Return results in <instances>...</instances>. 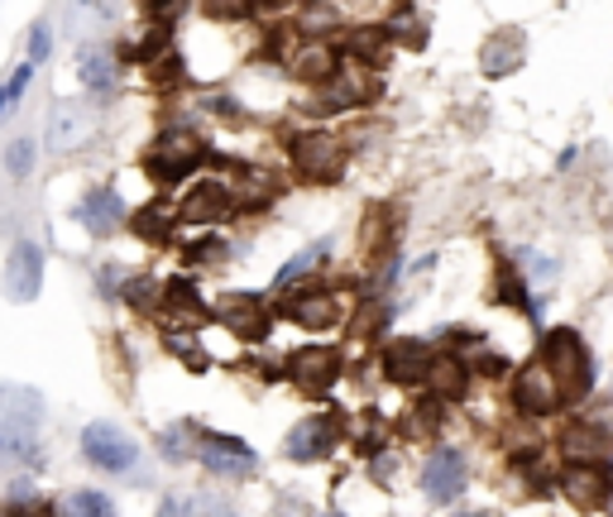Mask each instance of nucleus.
<instances>
[{
  "instance_id": "12",
  "label": "nucleus",
  "mask_w": 613,
  "mask_h": 517,
  "mask_svg": "<svg viewBox=\"0 0 613 517\" xmlns=\"http://www.w3.org/2000/svg\"><path fill=\"white\" fill-rule=\"evenodd\" d=\"M77 216H82V225H87L91 235H111L120 225V216H125V207H120V197L111 187H96V192H87V197L77 201Z\"/></svg>"
},
{
  "instance_id": "29",
  "label": "nucleus",
  "mask_w": 613,
  "mask_h": 517,
  "mask_svg": "<svg viewBox=\"0 0 613 517\" xmlns=\"http://www.w3.org/2000/svg\"><path fill=\"white\" fill-rule=\"evenodd\" d=\"M5 163H10V173L24 177V173H29V163H34V144L29 139H15V144H10V159Z\"/></svg>"
},
{
  "instance_id": "21",
  "label": "nucleus",
  "mask_w": 613,
  "mask_h": 517,
  "mask_svg": "<svg viewBox=\"0 0 613 517\" xmlns=\"http://www.w3.org/2000/svg\"><path fill=\"white\" fill-rule=\"evenodd\" d=\"M297 77H311V82L335 77V53H331V48H321V44L303 48V58H297Z\"/></svg>"
},
{
  "instance_id": "15",
  "label": "nucleus",
  "mask_w": 613,
  "mask_h": 517,
  "mask_svg": "<svg viewBox=\"0 0 613 517\" xmlns=\"http://www.w3.org/2000/svg\"><path fill=\"white\" fill-rule=\"evenodd\" d=\"M283 311L297 321V327H307V331H321V327H331L335 321V297L331 293H297V297H287Z\"/></svg>"
},
{
  "instance_id": "19",
  "label": "nucleus",
  "mask_w": 613,
  "mask_h": 517,
  "mask_svg": "<svg viewBox=\"0 0 613 517\" xmlns=\"http://www.w3.org/2000/svg\"><path fill=\"white\" fill-rule=\"evenodd\" d=\"M77 72L91 91H111L115 87V58L106 48H82L77 53Z\"/></svg>"
},
{
  "instance_id": "10",
  "label": "nucleus",
  "mask_w": 613,
  "mask_h": 517,
  "mask_svg": "<svg viewBox=\"0 0 613 517\" xmlns=\"http://www.w3.org/2000/svg\"><path fill=\"white\" fill-rule=\"evenodd\" d=\"M513 398H518V407L527 417H547V413H556V407H561V393H556V383H551V374L542 365H532L527 374H518V383H513Z\"/></svg>"
},
{
  "instance_id": "30",
  "label": "nucleus",
  "mask_w": 613,
  "mask_h": 517,
  "mask_svg": "<svg viewBox=\"0 0 613 517\" xmlns=\"http://www.w3.org/2000/svg\"><path fill=\"white\" fill-rule=\"evenodd\" d=\"M24 87H29V67H20L15 77H10V87H0V111H5V106L15 101V96H20Z\"/></svg>"
},
{
  "instance_id": "27",
  "label": "nucleus",
  "mask_w": 613,
  "mask_h": 517,
  "mask_svg": "<svg viewBox=\"0 0 613 517\" xmlns=\"http://www.w3.org/2000/svg\"><path fill=\"white\" fill-rule=\"evenodd\" d=\"M321 255H327V245H311V249H307V255H297V259H293V263H287V269L279 273V283H293V279H297V273H307V269H317V259H321Z\"/></svg>"
},
{
  "instance_id": "4",
  "label": "nucleus",
  "mask_w": 613,
  "mask_h": 517,
  "mask_svg": "<svg viewBox=\"0 0 613 517\" xmlns=\"http://www.w3.org/2000/svg\"><path fill=\"white\" fill-rule=\"evenodd\" d=\"M216 317H221L225 331L240 335V341H249V345L263 341V335H269V327H273L269 303H263V297H255V293H231V297H221Z\"/></svg>"
},
{
  "instance_id": "8",
  "label": "nucleus",
  "mask_w": 613,
  "mask_h": 517,
  "mask_svg": "<svg viewBox=\"0 0 613 517\" xmlns=\"http://www.w3.org/2000/svg\"><path fill=\"white\" fill-rule=\"evenodd\" d=\"M197 460L207 465L211 475H249L255 470V451L235 436H216V431H201L197 436Z\"/></svg>"
},
{
  "instance_id": "31",
  "label": "nucleus",
  "mask_w": 613,
  "mask_h": 517,
  "mask_svg": "<svg viewBox=\"0 0 613 517\" xmlns=\"http://www.w3.org/2000/svg\"><path fill=\"white\" fill-rule=\"evenodd\" d=\"M503 369L508 365H503L499 355H479V374H503Z\"/></svg>"
},
{
  "instance_id": "9",
  "label": "nucleus",
  "mask_w": 613,
  "mask_h": 517,
  "mask_svg": "<svg viewBox=\"0 0 613 517\" xmlns=\"http://www.w3.org/2000/svg\"><path fill=\"white\" fill-rule=\"evenodd\" d=\"M427 341H413V335H403V341H389L383 345V374H389L393 383H422L427 374Z\"/></svg>"
},
{
  "instance_id": "18",
  "label": "nucleus",
  "mask_w": 613,
  "mask_h": 517,
  "mask_svg": "<svg viewBox=\"0 0 613 517\" xmlns=\"http://www.w3.org/2000/svg\"><path fill=\"white\" fill-rule=\"evenodd\" d=\"M159 297H163L168 311H177V317L207 321V307H201V293H197V283H192V279H168V283L159 287Z\"/></svg>"
},
{
  "instance_id": "23",
  "label": "nucleus",
  "mask_w": 613,
  "mask_h": 517,
  "mask_svg": "<svg viewBox=\"0 0 613 517\" xmlns=\"http://www.w3.org/2000/svg\"><path fill=\"white\" fill-rule=\"evenodd\" d=\"M135 235L139 239H154V245H168V216L159 211V207H144V211H135Z\"/></svg>"
},
{
  "instance_id": "28",
  "label": "nucleus",
  "mask_w": 613,
  "mask_h": 517,
  "mask_svg": "<svg viewBox=\"0 0 613 517\" xmlns=\"http://www.w3.org/2000/svg\"><path fill=\"white\" fill-rule=\"evenodd\" d=\"M125 303H135L139 311H149V307H159V287H154L149 279H139V283H130V287H125Z\"/></svg>"
},
{
  "instance_id": "1",
  "label": "nucleus",
  "mask_w": 613,
  "mask_h": 517,
  "mask_svg": "<svg viewBox=\"0 0 613 517\" xmlns=\"http://www.w3.org/2000/svg\"><path fill=\"white\" fill-rule=\"evenodd\" d=\"M542 369L551 374V383H556L561 403H575V398H585V393H590L594 365H590V355H585L580 335L551 331L547 335V350H542Z\"/></svg>"
},
{
  "instance_id": "17",
  "label": "nucleus",
  "mask_w": 613,
  "mask_h": 517,
  "mask_svg": "<svg viewBox=\"0 0 613 517\" xmlns=\"http://www.w3.org/2000/svg\"><path fill=\"white\" fill-rule=\"evenodd\" d=\"M327 451H331V422L327 417H307V422L293 427V436H287V455H293V460H321Z\"/></svg>"
},
{
  "instance_id": "24",
  "label": "nucleus",
  "mask_w": 613,
  "mask_h": 517,
  "mask_svg": "<svg viewBox=\"0 0 613 517\" xmlns=\"http://www.w3.org/2000/svg\"><path fill=\"white\" fill-rule=\"evenodd\" d=\"M168 350H173L177 359H183L187 369H197V374H201V369H211V355L201 350L197 341H187V335H168Z\"/></svg>"
},
{
  "instance_id": "6",
  "label": "nucleus",
  "mask_w": 613,
  "mask_h": 517,
  "mask_svg": "<svg viewBox=\"0 0 613 517\" xmlns=\"http://www.w3.org/2000/svg\"><path fill=\"white\" fill-rule=\"evenodd\" d=\"M293 159L311 183H335L345 173V144L335 135H303L293 144Z\"/></svg>"
},
{
  "instance_id": "33",
  "label": "nucleus",
  "mask_w": 613,
  "mask_h": 517,
  "mask_svg": "<svg viewBox=\"0 0 613 517\" xmlns=\"http://www.w3.org/2000/svg\"><path fill=\"white\" fill-rule=\"evenodd\" d=\"M399 20H407V10H399ZM403 44L417 48V44H427V34H422V29H403Z\"/></svg>"
},
{
  "instance_id": "20",
  "label": "nucleus",
  "mask_w": 613,
  "mask_h": 517,
  "mask_svg": "<svg viewBox=\"0 0 613 517\" xmlns=\"http://www.w3.org/2000/svg\"><path fill=\"white\" fill-rule=\"evenodd\" d=\"M63 517H115V503L96 489H77V494L63 498Z\"/></svg>"
},
{
  "instance_id": "25",
  "label": "nucleus",
  "mask_w": 613,
  "mask_h": 517,
  "mask_svg": "<svg viewBox=\"0 0 613 517\" xmlns=\"http://www.w3.org/2000/svg\"><path fill=\"white\" fill-rule=\"evenodd\" d=\"M379 48H383L379 29H355L351 39H345V53H355V58H379Z\"/></svg>"
},
{
  "instance_id": "22",
  "label": "nucleus",
  "mask_w": 613,
  "mask_h": 517,
  "mask_svg": "<svg viewBox=\"0 0 613 517\" xmlns=\"http://www.w3.org/2000/svg\"><path fill=\"white\" fill-rule=\"evenodd\" d=\"M383 321H389V307L383 303H365L359 307V317L351 321V341H375L383 331Z\"/></svg>"
},
{
  "instance_id": "7",
  "label": "nucleus",
  "mask_w": 613,
  "mask_h": 517,
  "mask_svg": "<svg viewBox=\"0 0 613 517\" xmlns=\"http://www.w3.org/2000/svg\"><path fill=\"white\" fill-rule=\"evenodd\" d=\"M39 287H44V249L20 239L5 263V293H10V303H34Z\"/></svg>"
},
{
  "instance_id": "16",
  "label": "nucleus",
  "mask_w": 613,
  "mask_h": 517,
  "mask_svg": "<svg viewBox=\"0 0 613 517\" xmlns=\"http://www.w3.org/2000/svg\"><path fill=\"white\" fill-rule=\"evenodd\" d=\"M225 207H231V192H225L221 183H201V187H192V192H187V201H183V221H187V225H211Z\"/></svg>"
},
{
  "instance_id": "32",
  "label": "nucleus",
  "mask_w": 613,
  "mask_h": 517,
  "mask_svg": "<svg viewBox=\"0 0 613 517\" xmlns=\"http://www.w3.org/2000/svg\"><path fill=\"white\" fill-rule=\"evenodd\" d=\"M29 53H34V58H44V53H48V29H44V24H39V29H34V39H29Z\"/></svg>"
},
{
  "instance_id": "13",
  "label": "nucleus",
  "mask_w": 613,
  "mask_h": 517,
  "mask_svg": "<svg viewBox=\"0 0 613 517\" xmlns=\"http://www.w3.org/2000/svg\"><path fill=\"white\" fill-rule=\"evenodd\" d=\"M566 498L575 503V508H604V498H609L604 465H575V470L566 475Z\"/></svg>"
},
{
  "instance_id": "26",
  "label": "nucleus",
  "mask_w": 613,
  "mask_h": 517,
  "mask_svg": "<svg viewBox=\"0 0 613 517\" xmlns=\"http://www.w3.org/2000/svg\"><path fill=\"white\" fill-rule=\"evenodd\" d=\"M183 77V58L168 48V53L159 58V63H149V82H159V87H168V82H177Z\"/></svg>"
},
{
  "instance_id": "34",
  "label": "nucleus",
  "mask_w": 613,
  "mask_h": 517,
  "mask_svg": "<svg viewBox=\"0 0 613 517\" xmlns=\"http://www.w3.org/2000/svg\"><path fill=\"white\" fill-rule=\"evenodd\" d=\"M465 517H485V513H465Z\"/></svg>"
},
{
  "instance_id": "14",
  "label": "nucleus",
  "mask_w": 613,
  "mask_h": 517,
  "mask_svg": "<svg viewBox=\"0 0 613 517\" xmlns=\"http://www.w3.org/2000/svg\"><path fill=\"white\" fill-rule=\"evenodd\" d=\"M422 379L431 383V393H437V398H465V389H470V369H465L455 355L427 359V374Z\"/></svg>"
},
{
  "instance_id": "2",
  "label": "nucleus",
  "mask_w": 613,
  "mask_h": 517,
  "mask_svg": "<svg viewBox=\"0 0 613 517\" xmlns=\"http://www.w3.org/2000/svg\"><path fill=\"white\" fill-rule=\"evenodd\" d=\"M197 163H201V139L192 135V130H163V135L154 139L149 159H144V173L159 177V183H177V177H187Z\"/></svg>"
},
{
  "instance_id": "3",
  "label": "nucleus",
  "mask_w": 613,
  "mask_h": 517,
  "mask_svg": "<svg viewBox=\"0 0 613 517\" xmlns=\"http://www.w3.org/2000/svg\"><path fill=\"white\" fill-rule=\"evenodd\" d=\"M82 451H87V460L96 465V470H111V475L135 470V460H139L135 441H130L115 422H91L87 431H82Z\"/></svg>"
},
{
  "instance_id": "5",
  "label": "nucleus",
  "mask_w": 613,
  "mask_h": 517,
  "mask_svg": "<svg viewBox=\"0 0 613 517\" xmlns=\"http://www.w3.org/2000/svg\"><path fill=\"white\" fill-rule=\"evenodd\" d=\"M287 379L317 398V393H327L341 379V350H331V345H303V350L287 359Z\"/></svg>"
},
{
  "instance_id": "11",
  "label": "nucleus",
  "mask_w": 613,
  "mask_h": 517,
  "mask_svg": "<svg viewBox=\"0 0 613 517\" xmlns=\"http://www.w3.org/2000/svg\"><path fill=\"white\" fill-rule=\"evenodd\" d=\"M422 484H427V494L437 503H446V498L461 494V484H465L461 451H437V455H431V460L422 465Z\"/></svg>"
}]
</instances>
